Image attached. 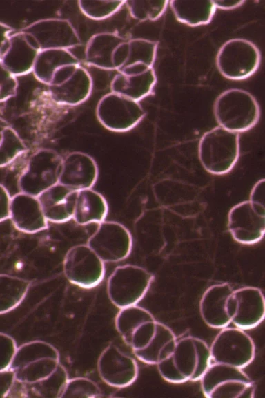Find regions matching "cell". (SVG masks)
<instances>
[{"mask_svg": "<svg viewBox=\"0 0 265 398\" xmlns=\"http://www.w3.org/2000/svg\"><path fill=\"white\" fill-rule=\"evenodd\" d=\"M213 111L219 126L237 133L251 129L260 117L255 97L239 88L222 92L215 100Z\"/></svg>", "mask_w": 265, "mask_h": 398, "instance_id": "1", "label": "cell"}, {"mask_svg": "<svg viewBox=\"0 0 265 398\" xmlns=\"http://www.w3.org/2000/svg\"><path fill=\"white\" fill-rule=\"evenodd\" d=\"M59 363L57 350L47 342L37 340L17 348L10 369L17 382L30 384L48 377Z\"/></svg>", "mask_w": 265, "mask_h": 398, "instance_id": "2", "label": "cell"}, {"mask_svg": "<svg viewBox=\"0 0 265 398\" xmlns=\"http://www.w3.org/2000/svg\"><path fill=\"white\" fill-rule=\"evenodd\" d=\"M198 156L204 169L213 175L229 173L239 157V135L216 126L202 136Z\"/></svg>", "mask_w": 265, "mask_h": 398, "instance_id": "3", "label": "cell"}, {"mask_svg": "<svg viewBox=\"0 0 265 398\" xmlns=\"http://www.w3.org/2000/svg\"><path fill=\"white\" fill-rule=\"evenodd\" d=\"M208 398H253L255 384L242 368L230 365L210 364L199 379Z\"/></svg>", "mask_w": 265, "mask_h": 398, "instance_id": "4", "label": "cell"}, {"mask_svg": "<svg viewBox=\"0 0 265 398\" xmlns=\"http://www.w3.org/2000/svg\"><path fill=\"white\" fill-rule=\"evenodd\" d=\"M63 158L55 151L41 149L28 159L18 180L21 192L37 197L59 183Z\"/></svg>", "mask_w": 265, "mask_h": 398, "instance_id": "5", "label": "cell"}, {"mask_svg": "<svg viewBox=\"0 0 265 398\" xmlns=\"http://www.w3.org/2000/svg\"><path fill=\"white\" fill-rule=\"evenodd\" d=\"M154 276L139 266L117 267L108 277L107 292L118 308L137 305L149 289Z\"/></svg>", "mask_w": 265, "mask_h": 398, "instance_id": "6", "label": "cell"}, {"mask_svg": "<svg viewBox=\"0 0 265 398\" xmlns=\"http://www.w3.org/2000/svg\"><path fill=\"white\" fill-rule=\"evenodd\" d=\"M261 54L252 41L242 38L226 41L216 57L220 73L232 80L245 79L253 75L260 65Z\"/></svg>", "mask_w": 265, "mask_h": 398, "instance_id": "7", "label": "cell"}, {"mask_svg": "<svg viewBox=\"0 0 265 398\" xmlns=\"http://www.w3.org/2000/svg\"><path fill=\"white\" fill-rule=\"evenodd\" d=\"M96 115L99 122L114 132H126L135 128L145 117L139 102L110 92L99 101Z\"/></svg>", "mask_w": 265, "mask_h": 398, "instance_id": "8", "label": "cell"}, {"mask_svg": "<svg viewBox=\"0 0 265 398\" xmlns=\"http://www.w3.org/2000/svg\"><path fill=\"white\" fill-rule=\"evenodd\" d=\"M211 361L243 369L255 357L251 337L238 328H222L210 347Z\"/></svg>", "mask_w": 265, "mask_h": 398, "instance_id": "9", "label": "cell"}, {"mask_svg": "<svg viewBox=\"0 0 265 398\" xmlns=\"http://www.w3.org/2000/svg\"><path fill=\"white\" fill-rule=\"evenodd\" d=\"M63 268L71 283L86 289L98 285L105 275L104 263L87 244L70 248L65 255Z\"/></svg>", "mask_w": 265, "mask_h": 398, "instance_id": "10", "label": "cell"}, {"mask_svg": "<svg viewBox=\"0 0 265 398\" xmlns=\"http://www.w3.org/2000/svg\"><path fill=\"white\" fill-rule=\"evenodd\" d=\"M87 245L104 263H115L130 255L132 238L129 230L122 224L104 220L99 223Z\"/></svg>", "mask_w": 265, "mask_h": 398, "instance_id": "11", "label": "cell"}, {"mask_svg": "<svg viewBox=\"0 0 265 398\" xmlns=\"http://www.w3.org/2000/svg\"><path fill=\"white\" fill-rule=\"evenodd\" d=\"M230 323L242 330L259 325L264 318V298L260 289L244 287L233 290L226 305Z\"/></svg>", "mask_w": 265, "mask_h": 398, "instance_id": "12", "label": "cell"}, {"mask_svg": "<svg viewBox=\"0 0 265 398\" xmlns=\"http://www.w3.org/2000/svg\"><path fill=\"white\" fill-rule=\"evenodd\" d=\"M32 37L40 51L66 49L81 44L80 37L70 21L48 18L36 21L21 29Z\"/></svg>", "mask_w": 265, "mask_h": 398, "instance_id": "13", "label": "cell"}, {"mask_svg": "<svg viewBox=\"0 0 265 398\" xmlns=\"http://www.w3.org/2000/svg\"><path fill=\"white\" fill-rule=\"evenodd\" d=\"M175 365L188 381H199L211 364L210 348L203 340L187 336L176 340L173 350Z\"/></svg>", "mask_w": 265, "mask_h": 398, "instance_id": "14", "label": "cell"}, {"mask_svg": "<svg viewBox=\"0 0 265 398\" xmlns=\"http://www.w3.org/2000/svg\"><path fill=\"white\" fill-rule=\"evenodd\" d=\"M79 66V59L69 50L50 49L39 53L32 72L38 81L53 86L66 81Z\"/></svg>", "mask_w": 265, "mask_h": 398, "instance_id": "15", "label": "cell"}, {"mask_svg": "<svg viewBox=\"0 0 265 398\" xmlns=\"http://www.w3.org/2000/svg\"><path fill=\"white\" fill-rule=\"evenodd\" d=\"M97 370L101 379L115 388L129 386L138 376L135 360L112 344L108 345L101 353Z\"/></svg>", "mask_w": 265, "mask_h": 398, "instance_id": "16", "label": "cell"}, {"mask_svg": "<svg viewBox=\"0 0 265 398\" xmlns=\"http://www.w3.org/2000/svg\"><path fill=\"white\" fill-rule=\"evenodd\" d=\"M158 42L144 38L127 39L117 48L114 65L115 70L125 75L137 74L153 68Z\"/></svg>", "mask_w": 265, "mask_h": 398, "instance_id": "17", "label": "cell"}, {"mask_svg": "<svg viewBox=\"0 0 265 398\" xmlns=\"http://www.w3.org/2000/svg\"><path fill=\"white\" fill-rule=\"evenodd\" d=\"M157 321L147 310L134 305L120 309L115 318V327L124 341L135 348L152 336Z\"/></svg>", "mask_w": 265, "mask_h": 398, "instance_id": "18", "label": "cell"}, {"mask_svg": "<svg viewBox=\"0 0 265 398\" xmlns=\"http://www.w3.org/2000/svg\"><path fill=\"white\" fill-rule=\"evenodd\" d=\"M228 229L233 239L243 245L259 242L265 231V216L259 214L248 200L233 206L228 214Z\"/></svg>", "mask_w": 265, "mask_h": 398, "instance_id": "19", "label": "cell"}, {"mask_svg": "<svg viewBox=\"0 0 265 398\" xmlns=\"http://www.w3.org/2000/svg\"><path fill=\"white\" fill-rule=\"evenodd\" d=\"M39 52L31 36L21 30H15L10 36L0 61L14 76L25 75L32 72Z\"/></svg>", "mask_w": 265, "mask_h": 398, "instance_id": "20", "label": "cell"}, {"mask_svg": "<svg viewBox=\"0 0 265 398\" xmlns=\"http://www.w3.org/2000/svg\"><path fill=\"white\" fill-rule=\"evenodd\" d=\"M98 175L97 164L90 155L74 151L63 158L59 183L78 191L92 188Z\"/></svg>", "mask_w": 265, "mask_h": 398, "instance_id": "21", "label": "cell"}, {"mask_svg": "<svg viewBox=\"0 0 265 398\" xmlns=\"http://www.w3.org/2000/svg\"><path fill=\"white\" fill-rule=\"evenodd\" d=\"M19 231L34 234L48 227L37 197L20 192L11 197L10 218Z\"/></svg>", "mask_w": 265, "mask_h": 398, "instance_id": "22", "label": "cell"}, {"mask_svg": "<svg viewBox=\"0 0 265 398\" xmlns=\"http://www.w3.org/2000/svg\"><path fill=\"white\" fill-rule=\"evenodd\" d=\"M77 191L60 183L37 196L48 222L62 223L72 218Z\"/></svg>", "mask_w": 265, "mask_h": 398, "instance_id": "23", "label": "cell"}, {"mask_svg": "<svg viewBox=\"0 0 265 398\" xmlns=\"http://www.w3.org/2000/svg\"><path fill=\"white\" fill-rule=\"evenodd\" d=\"M233 291L230 284L222 283L213 285L204 292L199 302V312L207 325L222 329L230 323L226 305Z\"/></svg>", "mask_w": 265, "mask_h": 398, "instance_id": "24", "label": "cell"}, {"mask_svg": "<svg viewBox=\"0 0 265 398\" xmlns=\"http://www.w3.org/2000/svg\"><path fill=\"white\" fill-rule=\"evenodd\" d=\"M92 89V77L81 65L63 83L49 86L52 100L59 104L68 106H76L86 101L90 95Z\"/></svg>", "mask_w": 265, "mask_h": 398, "instance_id": "25", "label": "cell"}, {"mask_svg": "<svg viewBox=\"0 0 265 398\" xmlns=\"http://www.w3.org/2000/svg\"><path fill=\"white\" fill-rule=\"evenodd\" d=\"M128 39L115 32H101L92 36L87 43L85 59L98 68L115 70L114 59L118 47Z\"/></svg>", "mask_w": 265, "mask_h": 398, "instance_id": "26", "label": "cell"}, {"mask_svg": "<svg viewBox=\"0 0 265 398\" xmlns=\"http://www.w3.org/2000/svg\"><path fill=\"white\" fill-rule=\"evenodd\" d=\"M156 82L157 77L153 67L137 74L119 73L112 79L110 88L112 93L139 102L152 93Z\"/></svg>", "mask_w": 265, "mask_h": 398, "instance_id": "27", "label": "cell"}, {"mask_svg": "<svg viewBox=\"0 0 265 398\" xmlns=\"http://www.w3.org/2000/svg\"><path fill=\"white\" fill-rule=\"evenodd\" d=\"M108 205L105 198L92 188L77 191L72 219L80 225L105 220Z\"/></svg>", "mask_w": 265, "mask_h": 398, "instance_id": "28", "label": "cell"}, {"mask_svg": "<svg viewBox=\"0 0 265 398\" xmlns=\"http://www.w3.org/2000/svg\"><path fill=\"white\" fill-rule=\"evenodd\" d=\"M170 6L177 21L190 26L209 23L216 10L213 1H170Z\"/></svg>", "mask_w": 265, "mask_h": 398, "instance_id": "29", "label": "cell"}, {"mask_svg": "<svg viewBox=\"0 0 265 398\" xmlns=\"http://www.w3.org/2000/svg\"><path fill=\"white\" fill-rule=\"evenodd\" d=\"M30 282L25 278L0 274V314L17 307L26 296Z\"/></svg>", "mask_w": 265, "mask_h": 398, "instance_id": "30", "label": "cell"}, {"mask_svg": "<svg viewBox=\"0 0 265 398\" xmlns=\"http://www.w3.org/2000/svg\"><path fill=\"white\" fill-rule=\"evenodd\" d=\"M68 379L66 368L59 363L48 377L30 384L20 383L28 397L60 398Z\"/></svg>", "mask_w": 265, "mask_h": 398, "instance_id": "31", "label": "cell"}, {"mask_svg": "<svg viewBox=\"0 0 265 398\" xmlns=\"http://www.w3.org/2000/svg\"><path fill=\"white\" fill-rule=\"evenodd\" d=\"M176 340L173 332L167 325L157 321L153 335L141 348L133 352L141 361L155 365L164 348Z\"/></svg>", "mask_w": 265, "mask_h": 398, "instance_id": "32", "label": "cell"}, {"mask_svg": "<svg viewBox=\"0 0 265 398\" xmlns=\"http://www.w3.org/2000/svg\"><path fill=\"white\" fill-rule=\"evenodd\" d=\"M27 150L18 133L10 125L8 126L3 130L0 143V167L10 164Z\"/></svg>", "mask_w": 265, "mask_h": 398, "instance_id": "33", "label": "cell"}, {"mask_svg": "<svg viewBox=\"0 0 265 398\" xmlns=\"http://www.w3.org/2000/svg\"><path fill=\"white\" fill-rule=\"evenodd\" d=\"M125 3L132 17L137 20L155 21L164 13L168 1H126Z\"/></svg>", "mask_w": 265, "mask_h": 398, "instance_id": "34", "label": "cell"}, {"mask_svg": "<svg viewBox=\"0 0 265 398\" xmlns=\"http://www.w3.org/2000/svg\"><path fill=\"white\" fill-rule=\"evenodd\" d=\"M102 392L93 381L85 377L68 379L60 398H95Z\"/></svg>", "mask_w": 265, "mask_h": 398, "instance_id": "35", "label": "cell"}, {"mask_svg": "<svg viewBox=\"0 0 265 398\" xmlns=\"http://www.w3.org/2000/svg\"><path fill=\"white\" fill-rule=\"evenodd\" d=\"M126 1H79V7L84 15L94 20H102L116 13Z\"/></svg>", "mask_w": 265, "mask_h": 398, "instance_id": "36", "label": "cell"}, {"mask_svg": "<svg viewBox=\"0 0 265 398\" xmlns=\"http://www.w3.org/2000/svg\"><path fill=\"white\" fill-rule=\"evenodd\" d=\"M176 341L170 343L159 354L157 365L161 377L168 382L181 383L186 381L177 369L173 359V350Z\"/></svg>", "mask_w": 265, "mask_h": 398, "instance_id": "37", "label": "cell"}, {"mask_svg": "<svg viewBox=\"0 0 265 398\" xmlns=\"http://www.w3.org/2000/svg\"><path fill=\"white\" fill-rule=\"evenodd\" d=\"M18 88L17 77L11 73L0 61V102L14 97Z\"/></svg>", "mask_w": 265, "mask_h": 398, "instance_id": "38", "label": "cell"}, {"mask_svg": "<svg viewBox=\"0 0 265 398\" xmlns=\"http://www.w3.org/2000/svg\"><path fill=\"white\" fill-rule=\"evenodd\" d=\"M17 347L14 339L0 332V371L10 368Z\"/></svg>", "mask_w": 265, "mask_h": 398, "instance_id": "39", "label": "cell"}, {"mask_svg": "<svg viewBox=\"0 0 265 398\" xmlns=\"http://www.w3.org/2000/svg\"><path fill=\"white\" fill-rule=\"evenodd\" d=\"M264 183V178L255 183L251 191L248 201L259 214L265 216Z\"/></svg>", "mask_w": 265, "mask_h": 398, "instance_id": "40", "label": "cell"}, {"mask_svg": "<svg viewBox=\"0 0 265 398\" xmlns=\"http://www.w3.org/2000/svg\"><path fill=\"white\" fill-rule=\"evenodd\" d=\"M14 382V373L10 368L0 371V398L9 395Z\"/></svg>", "mask_w": 265, "mask_h": 398, "instance_id": "41", "label": "cell"}, {"mask_svg": "<svg viewBox=\"0 0 265 398\" xmlns=\"http://www.w3.org/2000/svg\"><path fill=\"white\" fill-rule=\"evenodd\" d=\"M11 196L7 189L0 184V222L10 218Z\"/></svg>", "mask_w": 265, "mask_h": 398, "instance_id": "42", "label": "cell"}, {"mask_svg": "<svg viewBox=\"0 0 265 398\" xmlns=\"http://www.w3.org/2000/svg\"><path fill=\"white\" fill-rule=\"evenodd\" d=\"M15 30L10 26L0 22V60L6 50L10 36Z\"/></svg>", "mask_w": 265, "mask_h": 398, "instance_id": "43", "label": "cell"}, {"mask_svg": "<svg viewBox=\"0 0 265 398\" xmlns=\"http://www.w3.org/2000/svg\"><path fill=\"white\" fill-rule=\"evenodd\" d=\"M217 8L222 10H233L242 6L244 1H213Z\"/></svg>", "mask_w": 265, "mask_h": 398, "instance_id": "44", "label": "cell"}, {"mask_svg": "<svg viewBox=\"0 0 265 398\" xmlns=\"http://www.w3.org/2000/svg\"><path fill=\"white\" fill-rule=\"evenodd\" d=\"M10 125L6 120L0 117V143L3 138V130L6 127Z\"/></svg>", "mask_w": 265, "mask_h": 398, "instance_id": "45", "label": "cell"}]
</instances>
